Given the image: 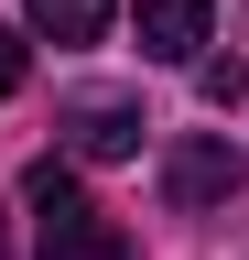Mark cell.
<instances>
[{"mask_svg":"<svg viewBox=\"0 0 249 260\" xmlns=\"http://www.w3.org/2000/svg\"><path fill=\"white\" fill-rule=\"evenodd\" d=\"M238 174H249V162H238V141H217V130H195V141H173V152H163V195H173L184 217L228 206V195H238Z\"/></svg>","mask_w":249,"mask_h":260,"instance_id":"2","label":"cell"},{"mask_svg":"<svg viewBox=\"0 0 249 260\" xmlns=\"http://www.w3.org/2000/svg\"><path fill=\"white\" fill-rule=\"evenodd\" d=\"M130 22H141V54H152V65H195L217 0H130Z\"/></svg>","mask_w":249,"mask_h":260,"instance_id":"4","label":"cell"},{"mask_svg":"<svg viewBox=\"0 0 249 260\" xmlns=\"http://www.w3.org/2000/svg\"><path fill=\"white\" fill-rule=\"evenodd\" d=\"M22 206H33V260H130V239L109 228V206H87V184L65 174V152L22 174Z\"/></svg>","mask_w":249,"mask_h":260,"instance_id":"1","label":"cell"},{"mask_svg":"<svg viewBox=\"0 0 249 260\" xmlns=\"http://www.w3.org/2000/svg\"><path fill=\"white\" fill-rule=\"evenodd\" d=\"M22 44H33V32H0V98H22V76H33V54H22Z\"/></svg>","mask_w":249,"mask_h":260,"instance_id":"7","label":"cell"},{"mask_svg":"<svg viewBox=\"0 0 249 260\" xmlns=\"http://www.w3.org/2000/svg\"><path fill=\"white\" fill-rule=\"evenodd\" d=\"M141 109H130V98H76V109H65V152L76 162H130L141 152Z\"/></svg>","mask_w":249,"mask_h":260,"instance_id":"3","label":"cell"},{"mask_svg":"<svg viewBox=\"0 0 249 260\" xmlns=\"http://www.w3.org/2000/svg\"><path fill=\"white\" fill-rule=\"evenodd\" d=\"M195 87H206V109H238V98H249V65H238V54H206Z\"/></svg>","mask_w":249,"mask_h":260,"instance_id":"6","label":"cell"},{"mask_svg":"<svg viewBox=\"0 0 249 260\" xmlns=\"http://www.w3.org/2000/svg\"><path fill=\"white\" fill-rule=\"evenodd\" d=\"M119 0H22V32L33 44H98Z\"/></svg>","mask_w":249,"mask_h":260,"instance_id":"5","label":"cell"},{"mask_svg":"<svg viewBox=\"0 0 249 260\" xmlns=\"http://www.w3.org/2000/svg\"><path fill=\"white\" fill-rule=\"evenodd\" d=\"M0 260H11V239H0Z\"/></svg>","mask_w":249,"mask_h":260,"instance_id":"8","label":"cell"}]
</instances>
